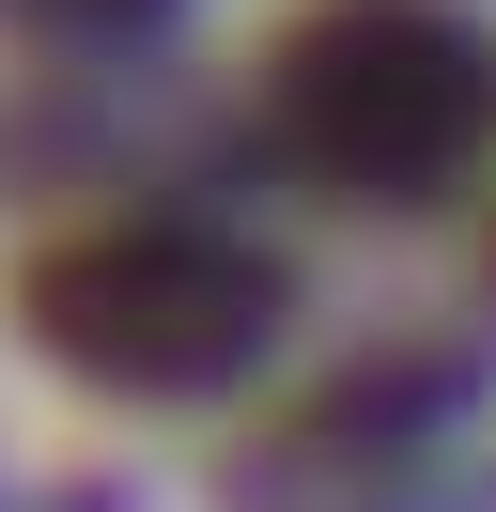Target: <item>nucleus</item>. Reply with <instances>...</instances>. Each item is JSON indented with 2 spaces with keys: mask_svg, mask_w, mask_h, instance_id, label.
<instances>
[{
  "mask_svg": "<svg viewBox=\"0 0 496 512\" xmlns=\"http://www.w3.org/2000/svg\"><path fill=\"white\" fill-rule=\"evenodd\" d=\"M264 140L341 202H419L496 140V63L434 0H310L264 63Z\"/></svg>",
  "mask_w": 496,
  "mask_h": 512,
  "instance_id": "f257e3e1",
  "label": "nucleus"
},
{
  "mask_svg": "<svg viewBox=\"0 0 496 512\" xmlns=\"http://www.w3.org/2000/svg\"><path fill=\"white\" fill-rule=\"evenodd\" d=\"M31 342L93 388H140V404H186V388H233L248 357L279 342V264L217 218H93L31 249Z\"/></svg>",
  "mask_w": 496,
  "mask_h": 512,
  "instance_id": "f03ea898",
  "label": "nucleus"
}]
</instances>
